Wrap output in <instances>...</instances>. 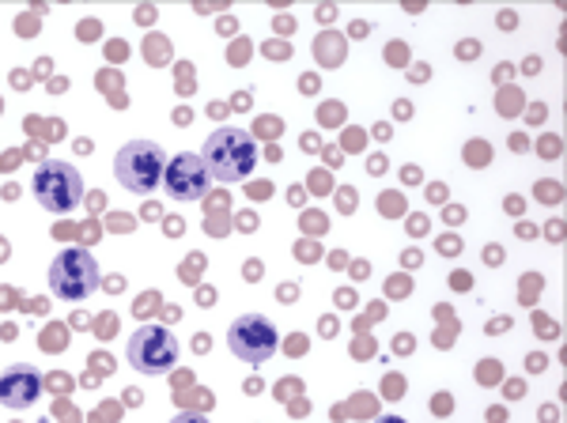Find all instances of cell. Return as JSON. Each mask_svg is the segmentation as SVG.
I'll list each match as a JSON object with an SVG mask.
<instances>
[{
	"label": "cell",
	"mask_w": 567,
	"mask_h": 423,
	"mask_svg": "<svg viewBox=\"0 0 567 423\" xmlns=\"http://www.w3.org/2000/svg\"><path fill=\"white\" fill-rule=\"evenodd\" d=\"M458 250H462L458 238H443V254H458Z\"/></svg>",
	"instance_id": "obj_9"
},
{
	"label": "cell",
	"mask_w": 567,
	"mask_h": 423,
	"mask_svg": "<svg viewBox=\"0 0 567 423\" xmlns=\"http://www.w3.org/2000/svg\"><path fill=\"white\" fill-rule=\"evenodd\" d=\"M125 355H130V363L141 374L159 379V374H167L171 367L178 363V340H175V333H167L163 326H144V329H136V333L130 337Z\"/></svg>",
	"instance_id": "obj_4"
},
{
	"label": "cell",
	"mask_w": 567,
	"mask_h": 423,
	"mask_svg": "<svg viewBox=\"0 0 567 423\" xmlns=\"http://www.w3.org/2000/svg\"><path fill=\"white\" fill-rule=\"evenodd\" d=\"M507 212H511V216H515V212H523V200H518V197H511V200H507Z\"/></svg>",
	"instance_id": "obj_12"
},
{
	"label": "cell",
	"mask_w": 567,
	"mask_h": 423,
	"mask_svg": "<svg viewBox=\"0 0 567 423\" xmlns=\"http://www.w3.org/2000/svg\"><path fill=\"white\" fill-rule=\"evenodd\" d=\"M99 283V265L87 250H65L50 265V288L61 299H84Z\"/></svg>",
	"instance_id": "obj_5"
},
{
	"label": "cell",
	"mask_w": 567,
	"mask_h": 423,
	"mask_svg": "<svg viewBox=\"0 0 567 423\" xmlns=\"http://www.w3.org/2000/svg\"><path fill=\"white\" fill-rule=\"evenodd\" d=\"M379 423H405V420H398V416H386V420H379Z\"/></svg>",
	"instance_id": "obj_13"
},
{
	"label": "cell",
	"mask_w": 567,
	"mask_h": 423,
	"mask_svg": "<svg viewBox=\"0 0 567 423\" xmlns=\"http://www.w3.org/2000/svg\"><path fill=\"white\" fill-rule=\"evenodd\" d=\"M39 393H42V374L34 371V367L16 363L0 374V404H4V409H16V412L31 409V404L39 401Z\"/></svg>",
	"instance_id": "obj_8"
},
{
	"label": "cell",
	"mask_w": 567,
	"mask_h": 423,
	"mask_svg": "<svg viewBox=\"0 0 567 423\" xmlns=\"http://www.w3.org/2000/svg\"><path fill=\"white\" fill-rule=\"evenodd\" d=\"M171 423H208V420L205 416H175Z\"/></svg>",
	"instance_id": "obj_11"
},
{
	"label": "cell",
	"mask_w": 567,
	"mask_h": 423,
	"mask_svg": "<svg viewBox=\"0 0 567 423\" xmlns=\"http://www.w3.org/2000/svg\"><path fill=\"white\" fill-rule=\"evenodd\" d=\"M200 163H205L216 182H243L246 174L254 171V163H258V144H254V136L243 133V128L224 125L205 141Z\"/></svg>",
	"instance_id": "obj_1"
},
{
	"label": "cell",
	"mask_w": 567,
	"mask_h": 423,
	"mask_svg": "<svg viewBox=\"0 0 567 423\" xmlns=\"http://www.w3.org/2000/svg\"><path fill=\"white\" fill-rule=\"evenodd\" d=\"M163 186L175 200H200L213 186V174L200 163V155H178V159L167 163L163 171Z\"/></svg>",
	"instance_id": "obj_7"
},
{
	"label": "cell",
	"mask_w": 567,
	"mask_h": 423,
	"mask_svg": "<svg viewBox=\"0 0 567 423\" xmlns=\"http://www.w3.org/2000/svg\"><path fill=\"white\" fill-rule=\"evenodd\" d=\"M163 171H167V155H163L159 144L152 141H130L122 144V152L114 155V174L125 189L144 197L163 182Z\"/></svg>",
	"instance_id": "obj_2"
},
{
	"label": "cell",
	"mask_w": 567,
	"mask_h": 423,
	"mask_svg": "<svg viewBox=\"0 0 567 423\" xmlns=\"http://www.w3.org/2000/svg\"><path fill=\"white\" fill-rule=\"evenodd\" d=\"M34 197L45 212H72L84 200V178L72 163L61 159H45L34 171Z\"/></svg>",
	"instance_id": "obj_3"
},
{
	"label": "cell",
	"mask_w": 567,
	"mask_h": 423,
	"mask_svg": "<svg viewBox=\"0 0 567 423\" xmlns=\"http://www.w3.org/2000/svg\"><path fill=\"white\" fill-rule=\"evenodd\" d=\"M368 31H371L368 23H355V27H352V34H355V39H368Z\"/></svg>",
	"instance_id": "obj_10"
},
{
	"label": "cell",
	"mask_w": 567,
	"mask_h": 423,
	"mask_svg": "<svg viewBox=\"0 0 567 423\" xmlns=\"http://www.w3.org/2000/svg\"><path fill=\"white\" fill-rule=\"evenodd\" d=\"M227 344L243 363H265L277 348V329L265 314H243L227 329Z\"/></svg>",
	"instance_id": "obj_6"
}]
</instances>
